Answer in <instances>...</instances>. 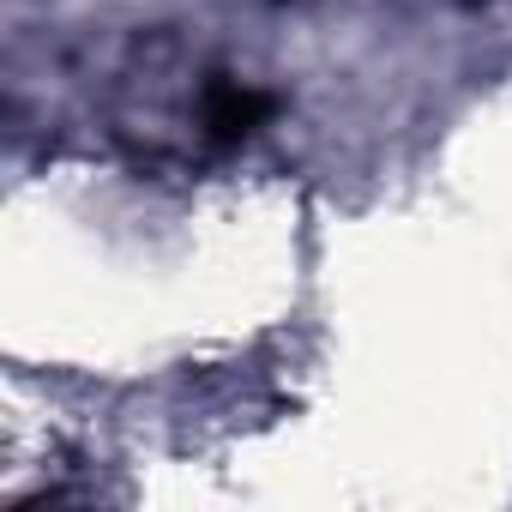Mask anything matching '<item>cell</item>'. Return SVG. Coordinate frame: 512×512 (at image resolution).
Listing matches in <instances>:
<instances>
[{
  "label": "cell",
  "mask_w": 512,
  "mask_h": 512,
  "mask_svg": "<svg viewBox=\"0 0 512 512\" xmlns=\"http://www.w3.org/2000/svg\"><path fill=\"white\" fill-rule=\"evenodd\" d=\"M266 115H272V103H266V91H253V85H211L205 91V127L217 139H247Z\"/></svg>",
  "instance_id": "6da1fadb"
}]
</instances>
